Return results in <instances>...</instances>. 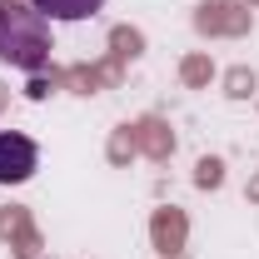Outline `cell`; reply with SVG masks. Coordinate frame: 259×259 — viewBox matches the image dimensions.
<instances>
[{
    "instance_id": "1",
    "label": "cell",
    "mask_w": 259,
    "mask_h": 259,
    "mask_svg": "<svg viewBox=\"0 0 259 259\" xmlns=\"http://www.w3.org/2000/svg\"><path fill=\"white\" fill-rule=\"evenodd\" d=\"M50 50H55L50 20L25 0H0V60L35 75L50 65Z\"/></svg>"
},
{
    "instance_id": "2",
    "label": "cell",
    "mask_w": 259,
    "mask_h": 259,
    "mask_svg": "<svg viewBox=\"0 0 259 259\" xmlns=\"http://www.w3.org/2000/svg\"><path fill=\"white\" fill-rule=\"evenodd\" d=\"M35 164H40L35 140L5 130V135H0V185H25V180L35 175Z\"/></svg>"
},
{
    "instance_id": "3",
    "label": "cell",
    "mask_w": 259,
    "mask_h": 259,
    "mask_svg": "<svg viewBox=\"0 0 259 259\" xmlns=\"http://www.w3.org/2000/svg\"><path fill=\"white\" fill-rule=\"evenodd\" d=\"M45 20H90L105 0H30Z\"/></svg>"
}]
</instances>
